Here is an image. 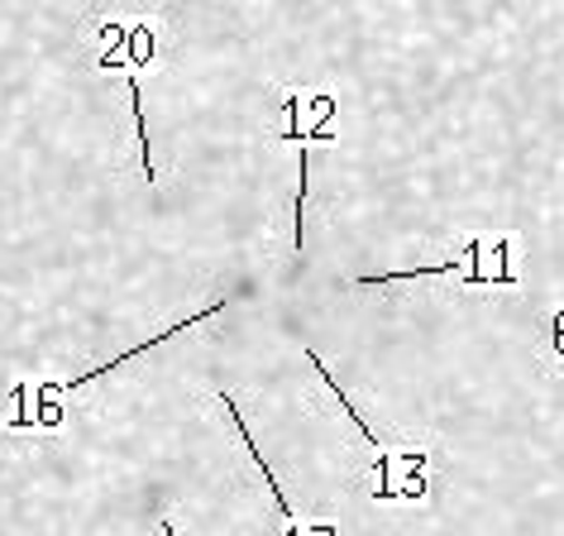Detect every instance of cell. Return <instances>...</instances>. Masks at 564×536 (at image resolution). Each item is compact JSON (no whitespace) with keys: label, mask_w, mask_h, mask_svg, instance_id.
<instances>
[{"label":"cell","mask_w":564,"mask_h":536,"mask_svg":"<svg viewBox=\"0 0 564 536\" xmlns=\"http://www.w3.org/2000/svg\"><path fill=\"white\" fill-rule=\"evenodd\" d=\"M216 312H225V302H210V307H206V312H187V317H182V321H173V326H167V331H159V335H153V341H144V345H134V350H120V355H116V360H110V364H96V369H87V374H77V378H67V384H53V388H87V384H91V378H106L110 369H120V364H124V360H134V355H144V350H153V345L173 341V335H182V331H187V326H196V321H206V317H216Z\"/></svg>","instance_id":"6da1fadb"},{"label":"cell","mask_w":564,"mask_h":536,"mask_svg":"<svg viewBox=\"0 0 564 536\" xmlns=\"http://www.w3.org/2000/svg\"><path fill=\"white\" fill-rule=\"evenodd\" d=\"M492 245L488 235H474L469 245H464L455 259H445V264H431V268H406V274H359V278H349V288H373V283H398V278H435V274H469V264H478V254H484Z\"/></svg>","instance_id":"7a4b0ae2"},{"label":"cell","mask_w":564,"mask_h":536,"mask_svg":"<svg viewBox=\"0 0 564 536\" xmlns=\"http://www.w3.org/2000/svg\"><path fill=\"white\" fill-rule=\"evenodd\" d=\"M220 407H225V417H230V421H235V431H239V441H245V450H249V455H253V464H259L263 484H268V489H273V503H278V513H282V517H288V522H292V527H302V522H297V507H292V503H288V493H282V484H278V479H273V470H268V460H263V450H259V441H253V431L245 427V417H239V407H235V398H230V393H225V388H220Z\"/></svg>","instance_id":"3957f363"},{"label":"cell","mask_w":564,"mask_h":536,"mask_svg":"<svg viewBox=\"0 0 564 536\" xmlns=\"http://www.w3.org/2000/svg\"><path fill=\"white\" fill-rule=\"evenodd\" d=\"M302 355H306V364H312V369H316L321 378H326V388L335 393V403H340V412H345L349 421H355V427H359V436H364V441H369V446L378 450V455H383V450H388V446H383V441H378V431H373V427H369V421H364V417H359V407H355V403H349V398H345V388H340V384H335V378H330V369H326V364H321V355H316V350H302Z\"/></svg>","instance_id":"277c9868"},{"label":"cell","mask_w":564,"mask_h":536,"mask_svg":"<svg viewBox=\"0 0 564 536\" xmlns=\"http://www.w3.org/2000/svg\"><path fill=\"white\" fill-rule=\"evenodd\" d=\"M124 87H130V106H134V130H139V159H144V178H149V187L159 182V173H153V163H149V120H144V82H139V73L124 77Z\"/></svg>","instance_id":"5b68a950"},{"label":"cell","mask_w":564,"mask_h":536,"mask_svg":"<svg viewBox=\"0 0 564 536\" xmlns=\"http://www.w3.org/2000/svg\"><path fill=\"white\" fill-rule=\"evenodd\" d=\"M282 106H288V120H297L302 116V101H297V96H282ZM282 139H288V144H306V135H302V125H288V130H282Z\"/></svg>","instance_id":"8992f818"},{"label":"cell","mask_w":564,"mask_h":536,"mask_svg":"<svg viewBox=\"0 0 564 536\" xmlns=\"http://www.w3.org/2000/svg\"><path fill=\"white\" fill-rule=\"evenodd\" d=\"M163 536H177V527H173V522H167V517H163Z\"/></svg>","instance_id":"52a82bcc"}]
</instances>
